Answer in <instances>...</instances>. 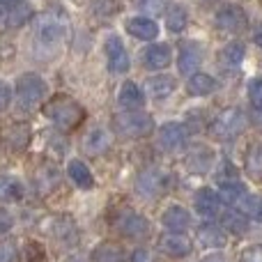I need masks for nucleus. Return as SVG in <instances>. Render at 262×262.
Masks as SVG:
<instances>
[{
    "instance_id": "72a5a7b5",
    "label": "nucleus",
    "mask_w": 262,
    "mask_h": 262,
    "mask_svg": "<svg viewBox=\"0 0 262 262\" xmlns=\"http://www.w3.org/2000/svg\"><path fill=\"white\" fill-rule=\"evenodd\" d=\"M16 260V242L3 239L0 242V262H14Z\"/></svg>"
},
{
    "instance_id": "f704fd0d",
    "label": "nucleus",
    "mask_w": 262,
    "mask_h": 262,
    "mask_svg": "<svg viewBox=\"0 0 262 262\" xmlns=\"http://www.w3.org/2000/svg\"><path fill=\"white\" fill-rule=\"evenodd\" d=\"M249 99L255 108H262V78H253L249 83Z\"/></svg>"
},
{
    "instance_id": "e433bc0d",
    "label": "nucleus",
    "mask_w": 262,
    "mask_h": 262,
    "mask_svg": "<svg viewBox=\"0 0 262 262\" xmlns=\"http://www.w3.org/2000/svg\"><path fill=\"white\" fill-rule=\"evenodd\" d=\"M242 262H262V244H255L242 253Z\"/></svg>"
},
{
    "instance_id": "4468645a",
    "label": "nucleus",
    "mask_w": 262,
    "mask_h": 262,
    "mask_svg": "<svg viewBox=\"0 0 262 262\" xmlns=\"http://www.w3.org/2000/svg\"><path fill=\"white\" fill-rule=\"evenodd\" d=\"M163 226L170 232H184L191 226V214L186 212L182 205H170V207L163 212Z\"/></svg>"
},
{
    "instance_id": "37998d69",
    "label": "nucleus",
    "mask_w": 262,
    "mask_h": 262,
    "mask_svg": "<svg viewBox=\"0 0 262 262\" xmlns=\"http://www.w3.org/2000/svg\"><path fill=\"white\" fill-rule=\"evenodd\" d=\"M3 3H16V0H3Z\"/></svg>"
},
{
    "instance_id": "9b49d317",
    "label": "nucleus",
    "mask_w": 262,
    "mask_h": 262,
    "mask_svg": "<svg viewBox=\"0 0 262 262\" xmlns=\"http://www.w3.org/2000/svg\"><path fill=\"white\" fill-rule=\"evenodd\" d=\"M203 62V49H200L198 41H184L180 49V60H177V67H180V74H193L195 69Z\"/></svg>"
},
{
    "instance_id": "b1692460",
    "label": "nucleus",
    "mask_w": 262,
    "mask_h": 262,
    "mask_svg": "<svg viewBox=\"0 0 262 262\" xmlns=\"http://www.w3.org/2000/svg\"><path fill=\"white\" fill-rule=\"evenodd\" d=\"M147 90L152 92V97H157V99H163V97L172 95L175 92V78L168 76V74H159V76H152L147 83Z\"/></svg>"
},
{
    "instance_id": "58836bf2",
    "label": "nucleus",
    "mask_w": 262,
    "mask_h": 262,
    "mask_svg": "<svg viewBox=\"0 0 262 262\" xmlns=\"http://www.w3.org/2000/svg\"><path fill=\"white\" fill-rule=\"evenodd\" d=\"M12 216H9L7 212H5L3 207H0V235H5V232H9V228H12Z\"/></svg>"
},
{
    "instance_id": "0eeeda50",
    "label": "nucleus",
    "mask_w": 262,
    "mask_h": 262,
    "mask_svg": "<svg viewBox=\"0 0 262 262\" xmlns=\"http://www.w3.org/2000/svg\"><path fill=\"white\" fill-rule=\"evenodd\" d=\"M136 189H138V193L143 198H154V195L163 193L168 189V175L163 170H159V168H147V170H143L138 175Z\"/></svg>"
},
{
    "instance_id": "4c0bfd02",
    "label": "nucleus",
    "mask_w": 262,
    "mask_h": 262,
    "mask_svg": "<svg viewBox=\"0 0 262 262\" xmlns=\"http://www.w3.org/2000/svg\"><path fill=\"white\" fill-rule=\"evenodd\" d=\"M9 104H12V90H9L7 83L0 81V113H3Z\"/></svg>"
},
{
    "instance_id": "f3484780",
    "label": "nucleus",
    "mask_w": 262,
    "mask_h": 262,
    "mask_svg": "<svg viewBox=\"0 0 262 262\" xmlns=\"http://www.w3.org/2000/svg\"><path fill=\"white\" fill-rule=\"evenodd\" d=\"M145 67L147 69H166L172 60V51L168 44H152L147 51H145Z\"/></svg>"
},
{
    "instance_id": "f257e3e1",
    "label": "nucleus",
    "mask_w": 262,
    "mask_h": 262,
    "mask_svg": "<svg viewBox=\"0 0 262 262\" xmlns=\"http://www.w3.org/2000/svg\"><path fill=\"white\" fill-rule=\"evenodd\" d=\"M67 41V18L62 14H44L37 23V32H35V51L41 58H51L55 55L62 44Z\"/></svg>"
},
{
    "instance_id": "6ab92c4d",
    "label": "nucleus",
    "mask_w": 262,
    "mask_h": 262,
    "mask_svg": "<svg viewBox=\"0 0 262 262\" xmlns=\"http://www.w3.org/2000/svg\"><path fill=\"white\" fill-rule=\"evenodd\" d=\"M219 209H221V200H219V193H214L212 189H200L198 193H195V212L200 214V216H216Z\"/></svg>"
},
{
    "instance_id": "ea45409f",
    "label": "nucleus",
    "mask_w": 262,
    "mask_h": 262,
    "mask_svg": "<svg viewBox=\"0 0 262 262\" xmlns=\"http://www.w3.org/2000/svg\"><path fill=\"white\" fill-rule=\"evenodd\" d=\"M131 262H149V253L145 249H138L134 253V258H131Z\"/></svg>"
},
{
    "instance_id": "a211bd4d",
    "label": "nucleus",
    "mask_w": 262,
    "mask_h": 262,
    "mask_svg": "<svg viewBox=\"0 0 262 262\" xmlns=\"http://www.w3.org/2000/svg\"><path fill=\"white\" fill-rule=\"evenodd\" d=\"M212 163H214V152L209 147H203V145L193 147L186 154V168L191 172H207L212 168Z\"/></svg>"
},
{
    "instance_id": "4be33fe9",
    "label": "nucleus",
    "mask_w": 262,
    "mask_h": 262,
    "mask_svg": "<svg viewBox=\"0 0 262 262\" xmlns=\"http://www.w3.org/2000/svg\"><path fill=\"white\" fill-rule=\"evenodd\" d=\"M92 260L95 262H124V249L115 242H104L92 251Z\"/></svg>"
},
{
    "instance_id": "79ce46f5",
    "label": "nucleus",
    "mask_w": 262,
    "mask_h": 262,
    "mask_svg": "<svg viewBox=\"0 0 262 262\" xmlns=\"http://www.w3.org/2000/svg\"><path fill=\"white\" fill-rule=\"evenodd\" d=\"M200 262H226V260H223L219 253H212V255H207V258H205V260H200Z\"/></svg>"
},
{
    "instance_id": "412c9836",
    "label": "nucleus",
    "mask_w": 262,
    "mask_h": 262,
    "mask_svg": "<svg viewBox=\"0 0 262 262\" xmlns=\"http://www.w3.org/2000/svg\"><path fill=\"white\" fill-rule=\"evenodd\" d=\"M216 90V78H212L209 74H193L186 83V92L191 97H207Z\"/></svg>"
},
{
    "instance_id": "20e7f679",
    "label": "nucleus",
    "mask_w": 262,
    "mask_h": 262,
    "mask_svg": "<svg viewBox=\"0 0 262 262\" xmlns=\"http://www.w3.org/2000/svg\"><path fill=\"white\" fill-rule=\"evenodd\" d=\"M152 115L143 113V111H127L115 118V131L124 138H143V136L152 134Z\"/></svg>"
},
{
    "instance_id": "dca6fc26",
    "label": "nucleus",
    "mask_w": 262,
    "mask_h": 262,
    "mask_svg": "<svg viewBox=\"0 0 262 262\" xmlns=\"http://www.w3.org/2000/svg\"><path fill=\"white\" fill-rule=\"evenodd\" d=\"M198 242L205 249H223L228 244V235L223 232V228L214 226V223H205L198 228Z\"/></svg>"
},
{
    "instance_id": "7c9ffc66",
    "label": "nucleus",
    "mask_w": 262,
    "mask_h": 262,
    "mask_svg": "<svg viewBox=\"0 0 262 262\" xmlns=\"http://www.w3.org/2000/svg\"><path fill=\"white\" fill-rule=\"evenodd\" d=\"M246 170L253 177H262V143H255L246 154Z\"/></svg>"
},
{
    "instance_id": "c9c22d12",
    "label": "nucleus",
    "mask_w": 262,
    "mask_h": 262,
    "mask_svg": "<svg viewBox=\"0 0 262 262\" xmlns=\"http://www.w3.org/2000/svg\"><path fill=\"white\" fill-rule=\"evenodd\" d=\"M9 138H12L14 147H23V145L30 143V127H16L9 134Z\"/></svg>"
},
{
    "instance_id": "f03ea898",
    "label": "nucleus",
    "mask_w": 262,
    "mask_h": 262,
    "mask_svg": "<svg viewBox=\"0 0 262 262\" xmlns=\"http://www.w3.org/2000/svg\"><path fill=\"white\" fill-rule=\"evenodd\" d=\"M44 115L49 120H53L60 129L72 131L76 127H81V122L85 120V111L78 101H74L72 97H53L49 104L44 106Z\"/></svg>"
},
{
    "instance_id": "c756f323",
    "label": "nucleus",
    "mask_w": 262,
    "mask_h": 262,
    "mask_svg": "<svg viewBox=\"0 0 262 262\" xmlns=\"http://www.w3.org/2000/svg\"><path fill=\"white\" fill-rule=\"evenodd\" d=\"M30 16H32L30 5H16V7H12L7 12V26L9 28H21L30 21Z\"/></svg>"
},
{
    "instance_id": "1a4fd4ad",
    "label": "nucleus",
    "mask_w": 262,
    "mask_h": 262,
    "mask_svg": "<svg viewBox=\"0 0 262 262\" xmlns=\"http://www.w3.org/2000/svg\"><path fill=\"white\" fill-rule=\"evenodd\" d=\"M159 147L166 152H177L186 145V127L182 122H168L159 129Z\"/></svg>"
},
{
    "instance_id": "5701e85b",
    "label": "nucleus",
    "mask_w": 262,
    "mask_h": 262,
    "mask_svg": "<svg viewBox=\"0 0 262 262\" xmlns=\"http://www.w3.org/2000/svg\"><path fill=\"white\" fill-rule=\"evenodd\" d=\"M23 198V184L16 177L0 175V200L3 203H18Z\"/></svg>"
},
{
    "instance_id": "c03bdc74",
    "label": "nucleus",
    "mask_w": 262,
    "mask_h": 262,
    "mask_svg": "<svg viewBox=\"0 0 262 262\" xmlns=\"http://www.w3.org/2000/svg\"><path fill=\"white\" fill-rule=\"evenodd\" d=\"M209 3H214V0H209Z\"/></svg>"
},
{
    "instance_id": "2eb2a0df",
    "label": "nucleus",
    "mask_w": 262,
    "mask_h": 262,
    "mask_svg": "<svg viewBox=\"0 0 262 262\" xmlns=\"http://www.w3.org/2000/svg\"><path fill=\"white\" fill-rule=\"evenodd\" d=\"M127 30H129V35H134L136 39H143V41H149V39H154V37L159 35L157 21H152V18H147V16L129 18V21H127Z\"/></svg>"
},
{
    "instance_id": "a19ab883",
    "label": "nucleus",
    "mask_w": 262,
    "mask_h": 262,
    "mask_svg": "<svg viewBox=\"0 0 262 262\" xmlns=\"http://www.w3.org/2000/svg\"><path fill=\"white\" fill-rule=\"evenodd\" d=\"M253 39H255V44H258L260 49H262V23H260L258 28H255V35H253Z\"/></svg>"
},
{
    "instance_id": "cd10ccee",
    "label": "nucleus",
    "mask_w": 262,
    "mask_h": 262,
    "mask_svg": "<svg viewBox=\"0 0 262 262\" xmlns=\"http://www.w3.org/2000/svg\"><path fill=\"white\" fill-rule=\"evenodd\" d=\"M244 55H246L244 44H239V41H232V44L223 46V51H221V62L226 64V67H237V64H242Z\"/></svg>"
},
{
    "instance_id": "473e14b6",
    "label": "nucleus",
    "mask_w": 262,
    "mask_h": 262,
    "mask_svg": "<svg viewBox=\"0 0 262 262\" xmlns=\"http://www.w3.org/2000/svg\"><path fill=\"white\" fill-rule=\"evenodd\" d=\"M239 205H242V209H244V214H249V216L262 221V195H249L246 193L244 198L239 200Z\"/></svg>"
},
{
    "instance_id": "ddd939ff",
    "label": "nucleus",
    "mask_w": 262,
    "mask_h": 262,
    "mask_svg": "<svg viewBox=\"0 0 262 262\" xmlns=\"http://www.w3.org/2000/svg\"><path fill=\"white\" fill-rule=\"evenodd\" d=\"M118 104L127 111H140L145 104V95L134 81H127L122 83V88L118 92Z\"/></svg>"
},
{
    "instance_id": "7ed1b4c3",
    "label": "nucleus",
    "mask_w": 262,
    "mask_h": 262,
    "mask_svg": "<svg viewBox=\"0 0 262 262\" xmlns=\"http://www.w3.org/2000/svg\"><path fill=\"white\" fill-rule=\"evenodd\" d=\"M246 129V115L239 108H226L212 120L209 134L219 140H230Z\"/></svg>"
},
{
    "instance_id": "bb28decb",
    "label": "nucleus",
    "mask_w": 262,
    "mask_h": 262,
    "mask_svg": "<svg viewBox=\"0 0 262 262\" xmlns=\"http://www.w3.org/2000/svg\"><path fill=\"white\" fill-rule=\"evenodd\" d=\"M166 26L170 32H182L186 26H189V14L182 5H172L166 14Z\"/></svg>"
},
{
    "instance_id": "c85d7f7f",
    "label": "nucleus",
    "mask_w": 262,
    "mask_h": 262,
    "mask_svg": "<svg viewBox=\"0 0 262 262\" xmlns=\"http://www.w3.org/2000/svg\"><path fill=\"white\" fill-rule=\"evenodd\" d=\"M223 223H226V228L230 232H235V235H244V232L249 230V219L242 212H226L223 214Z\"/></svg>"
},
{
    "instance_id": "2f4dec72",
    "label": "nucleus",
    "mask_w": 262,
    "mask_h": 262,
    "mask_svg": "<svg viewBox=\"0 0 262 262\" xmlns=\"http://www.w3.org/2000/svg\"><path fill=\"white\" fill-rule=\"evenodd\" d=\"M120 7H122V5H120L118 0H95V3H92V12L99 18L115 16V14L120 12Z\"/></svg>"
},
{
    "instance_id": "aec40b11",
    "label": "nucleus",
    "mask_w": 262,
    "mask_h": 262,
    "mask_svg": "<svg viewBox=\"0 0 262 262\" xmlns=\"http://www.w3.org/2000/svg\"><path fill=\"white\" fill-rule=\"evenodd\" d=\"M67 175L72 177V182L81 189H92L95 186V177H92V170L81 161V159H74L67 166Z\"/></svg>"
},
{
    "instance_id": "423d86ee",
    "label": "nucleus",
    "mask_w": 262,
    "mask_h": 262,
    "mask_svg": "<svg viewBox=\"0 0 262 262\" xmlns=\"http://www.w3.org/2000/svg\"><path fill=\"white\" fill-rule=\"evenodd\" d=\"M214 21H216V28L221 32H232V35L244 32L249 28V16H246V12L239 5H226V7H221L216 12Z\"/></svg>"
},
{
    "instance_id": "a878e982",
    "label": "nucleus",
    "mask_w": 262,
    "mask_h": 262,
    "mask_svg": "<svg viewBox=\"0 0 262 262\" xmlns=\"http://www.w3.org/2000/svg\"><path fill=\"white\" fill-rule=\"evenodd\" d=\"M246 195V186L239 184V182H223L221 189H219V200L228 205H237L242 198Z\"/></svg>"
},
{
    "instance_id": "39448f33",
    "label": "nucleus",
    "mask_w": 262,
    "mask_h": 262,
    "mask_svg": "<svg viewBox=\"0 0 262 262\" xmlns=\"http://www.w3.org/2000/svg\"><path fill=\"white\" fill-rule=\"evenodd\" d=\"M44 92H46V83L37 74H23L16 81V95L23 108H32L35 104H39L44 99Z\"/></svg>"
},
{
    "instance_id": "6e6552de",
    "label": "nucleus",
    "mask_w": 262,
    "mask_h": 262,
    "mask_svg": "<svg viewBox=\"0 0 262 262\" xmlns=\"http://www.w3.org/2000/svg\"><path fill=\"white\" fill-rule=\"evenodd\" d=\"M115 226H118V230L122 232L124 237H131V239H138V237L143 239V237H147V232H149L147 219H145L143 214L131 212V209H127V212H120Z\"/></svg>"
},
{
    "instance_id": "393cba45",
    "label": "nucleus",
    "mask_w": 262,
    "mask_h": 262,
    "mask_svg": "<svg viewBox=\"0 0 262 262\" xmlns=\"http://www.w3.org/2000/svg\"><path fill=\"white\" fill-rule=\"evenodd\" d=\"M60 182V172L53 166H41L35 175V184L39 189V193H49L53 186H58Z\"/></svg>"
},
{
    "instance_id": "9d476101",
    "label": "nucleus",
    "mask_w": 262,
    "mask_h": 262,
    "mask_svg": "<svg viewBox=\"0 0 262 262\" xmlns=\"http://www.w3.org/2000/svg\"><path fill=\"white\" fill-rule=\"evenodd\" d=\"M106 58H108V67L113 74L129 72V53L120 37H108L106 39Z\"/></svg>"
},
{
    "instance_id": "f8f14e48",
    "label": "nucleus",
    "mask_w": 262,
    "mask_h": 262,
    "mask_svg": "<svg viewBox=\"0 0 262 262\" xmlns=\"http://www.w3.org/2000/svg\"><path fill=\"white\" fill-rule=\"evenodd\" d=\"M159 246H161V251L166 255H170V258H186V255L191 253V242L186 239L184 235H180V232H168V235H163Z\"/></svg>"
}]
</instances>
